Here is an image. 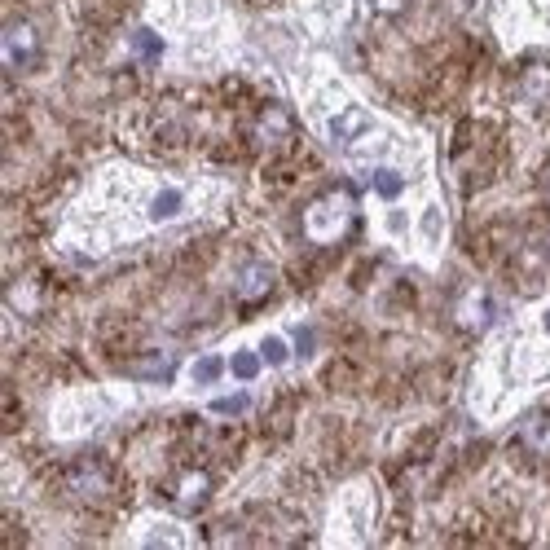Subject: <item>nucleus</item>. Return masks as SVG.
Returning a JSON list of instances; mask_svg holds the SVG:
<instances>
[{"label":"nucleus","mask_w":550,"mask_h":550,"mask_svg":"<svg viewBox=\"0 0 550 550\" xmlns=\"http://www.w3.org/2000/svg\"><path fill=\"white\" fill-rule=\"evenodd\" d=\"M352 216H357V207H352V194L348 190H335L326 198H317L313 207L304 212V234L313 242H339L348 234Z\"/></svg>","instance_id":"nucleus-1"},{"label":"nucleus","mask_w":550,"mask_h":550,"mask_svg":"<svg viewBox=\"0 0 550 550\" xmlns=\"http://www.w3.org/2000/svg\"><path fill=\"white\" fill-rule=\"evenodd\" d=\"M110 467L102 458H80L71 471H66V493H71L75 502H102L110 493Z\"/></svg>","instance_id":"nucleus-2"},{"label":"nucleus","mask_w":550,"mask_h":550,"mask_svg":"<svg viewBox=\"0 0 550 550\" xmlns=\"http://www.w3.org/2000/svg\"><path fill=\"white\" fill-rule=\"evenodd\" d=\"M40 53V36L31 22H9L5 36H0V58H5L9 71H22V66H31Z\"/></svg>","instance_id":"nucleus-3"},{"label":"nucleus","mask_w":550,"mask_h":550,"mask_svg":"<svg viewBox=\"0 0 550 550\" xmlns=\"http://www.w3.org/2000/svg\"><path fill=\"white\" fill-rule=\"evenodd\" d=\"M207 498H212V476H207V471L190 467L172 480V502L181 506V511H198Z\"/></svg>","instance_id":"nucleus-4"},{"label":"nucleus","mask_w":550,"mask_h":550,"mask_svg":"<svg viewBox=\"0 0 550 550\" xmlns=\"http://www.w3.org/2000/svg\"><path fill=\"white\" fill-rule=\"evenodd\" d=\"M286 141H291V115L282 106H264V115L256 119V146L278 150Z\"/></svg>","instance_id":"nucleus-5"},{"label":"nucleus","mask_w":550,"mask_h":550,"mask_svg":"<svg viewBox=\"0 0 550 550\" xmlns=\"http://www.w3.org/2000/svg\"><path fill=\"white\" fill-rule=\"evenodd\" d=\"M515 445L524 449L528 458H550V414H533L520 423V432H515Z\"/></svg>","instance_id":"nucleus-6"},{"label":"nucleus","mask_w":550,"mask_h":550,"mask_svg":"<svg viewBox=\"0 0 550 550\" xmlns=\"http://www.w3.org/2000/svg\"><path fill=\"white\" fill-rule=\"evenodd\" d=\"M520 102L528 106H550V62H533L520 75Z\"/></svg>","instance_id":"nucleus-7"},{"label":"nucleus","mask_w":550,"mask_h":550,"mask_svg":"<svg viewBox=\"0 0 550 550\" xmlns=\"http://www.w3.org/2000/svg\"><path fill=\"white\" fill-rule=\"evenodd\" d=\"M269 286H273V269H269V264H242L234 291L242 295V300H264V295H269Z\"/></svg>","instance_id":"nucleus-8"},{"label":"nucleus","mask_w":550,"mask_h":550,"mask_svg":"<svg viewBox=\"0 0 550 550\" xmlns=\"http://www.w3.org/2000/svg\"><path fill=\"white\" fill-rule=\"evenodd\" d=\"M366 128H370V115H366V110H344V115H335V119H330V137H335L339 146L357 141Z\"/></svg>","instance_id":"nucleus-9"},{"label":"nucleus","mask_w":550,"mask_h":550,"mask_svg":"<svg viewBox=\"0 0 550 550\" xmlns=\"http://www.w3.org/2000/svg\"><path fill=\"white\" fill-rule=\"evenodd\" d=\"M458 322L467 326V330H484L493 322V304H489V295H467V300H462V308H458Z\"/></svg>","instance_id":"nucleus-10"},{"label":"nucleus","mask_w":550,"mask_h":550,"mask_svg":"<svg viewBox=\"0 0 550 550\" xmlns=\"http://www.w3.org/2000/svg\"><path fill=\"white\" fill-rule=\"evenodd\" d=\"M260 352H247V348H242V352H234V361H229V370H234L238 374V379H256V374H260Z\"/></svg>","instance_id":"nucleus-11"},{"label":"nucleus","mask_w":550,"mask_h":550,"mask_svg":"<svg viewBox=\"0 0 550 550\" xmlns=\"http://www.w3.org/2000/svg\"><path fill=\"white\" fill-rule=\"evenodd\" d=\"M137 374H141V379H159V383H163V379L172 374V361L154 352V357H141V361H137Z\"/></svg>","instance_id":"nucleus-12"},{"label":"nucleus","mask_w":550,"mask_h":550,"mask_svg":"<svg viewBox=\"0 0 550 550\" xmlns=\"http://www.w3.org/2000/svg\"><path fill=\"white\" fill-rule=\"evenodd\" d=\"M370 185H374V190H379L383 198H396V194L405 190L401 172H388V168H379V172H374V176H370Z\"/></svg>","instance_id":"nucleus-13"},{"label":"nucleus","mask_w":550,"mask_h":550,"mask_svg":"<svg viewBox=\"0 0 550 550\" xmlns=\"http://www.w3.org/2000/svg\"><path fill=\"white\" fill-rule=\"evenodd\" d=\"M225 374V361L220 357H198L194 361V383H216Z\"/></svg>","instance_id":"nucleus-14"},{"label":"nucleus","mask_w":550,"mask_h":550,"mask_svg":"<svg viewBox=\"0 0 550 550\" xmlns=\"http://www.w3.org/2000/svg\"><path fill=\"white\" fill-rule=\"evenodd\" d=\"M132 44H137V53L146 62H159V53H163V40L154 36V31H137V36H132Z\"/></svg>","instance_id":"nucleus-15"},{"label":"nucleus","mask_w":550,"mask_h":550,"mask_svg":"<svg viewBox=\"0 0 550 550\" xmlns=\"http://www.w3.org/2000/svg\"><path fill=\"white\" fill-rule=\"evenodd\" d=\"M172 212H181V194H176V190H163V194L150 203V216L163 220V216H172Z\"/></svg>","instance_id":"nucleus-16"},{"label":"nucleus","mask_w":550,"mask_h":550,"mask_svg":"<svg viewBox=\"0 0 550 550\" xmlns=\"http://www.w3.org/2000/svg\"><path fill=\"white\" fill-rule=\"evenodd\" d=\"M247 410V396H220V401H212V414H225V418H234Z\"/></svg>","instance_id":"nucleus-17"},{"label":"nucleus","mask_w":550,"mask_h":550,"mask_svg":"<svg viewBox=\"0 0 550 550\" xmlns=\"http://www.w3.org/2000/svg\"><path fill=\"white\" fill-rule=\"evenodd\" d=\"M370 9L379 18H401L405 9H410V0H370Z\"/></svg>","instance_id":"nucleus-18"},{"label":"nucleus","mask_w":550,"mask_h":550,"mask_svg":"<svg viewBox=\"0 0 550 550\" xmlns=\"http://www.w3.org/2000/svg\"><path fill=\"white\" fill-rule=\"evenodd\" d=\"M260 357H264V361H273V366H282V361H286V344H282V339H264Z\"/></svg>","instance_id":"nucleus-19"},{"label":"nucleus","mask_w":550,"mask_h":550,"mask_svg":"<svg viewBox=\"0 0 550 550\" xmlns=\"http://www.w3.org/2000/svg\"><path fill=\"white\" fill-rule=\"evenodd\" d=\"M295 348H300V357L313 352V330H295Z\"/></svg>","instance_id":"nucleus-20"},{"label":"nucleus","mask_w":550,"mask_h":550,"mask_svg":"<svg viewBox=\"0 0 550 550\" xmlns=\"http://www.w3.org/2000/svg\"><path fill=\"white\" fill-rule=\"evenodd\" d=\"M546 330H550V313H546Z\"/></svg>","instance_id":"nucleus-21"}]
</instances>
